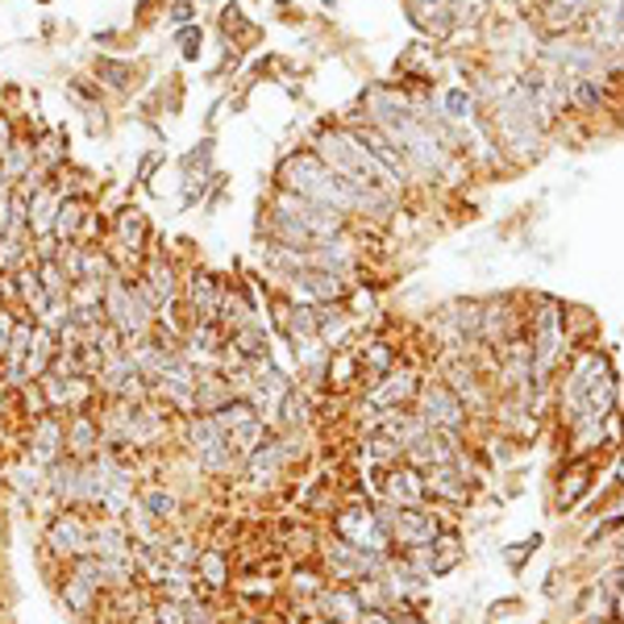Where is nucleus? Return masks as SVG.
Wrapping results in <instances>:
<instances>
[{
    "label": "nucleus",
    "instance_id": "1",
    "mask_svg": "<svg viewBox=\"0 0 624 624\" xmlns=\"http://www.w3.org/2000/svg\"><path fill=\"white\" fill-rule=\"evenodd\" d=\"M175 437L184 446L188 462L208 479H242V462L247 458L229 446V437L221 434V425L208 413H191L175 420Z\"/></svg>",
    "mask_w": 624,
    "mask_h": 624
},
{
    "label": "nucleus",
    "instance_id": "2",
    "mask_svg": "<svg viewBox=\"0 0 624 624\" xmlns=\"http://www.w3.org/2000/svg\"><path fill=\"white\" fill-rule=\"evenodd\" d=\"M313 154L321 158L329 171H338L341 179H350V184H359V188H387V191H399L392 184V175L379 167L371 151L359 142V133L350 130V125H325L317 138H313Z\"/></svg>",
    "mask_w": 624,
    "mask_h": 624
},
{
    "label": "nucleus",
    "instance_id": "3",
    "mask_svg": "<svg viewBox=\"0 0 624 624\" xmlns=\"http://www.w3.org/2000/svg\"><path fill=\"white\" fill-rule=\"evenodd\" d=\"M100 304H105V321L121 333L125 346L154 333L158 308H154V300L146 296V287L138 284V280H130V275H109V280H105V296H100Z\"/></svg>",
    "mask_w": 624,
    "mask_h": 624
},
{
    "label": "nucleus",
    "instance_id": "4",
    "mask_svg": "<svg viewBox=\"0 0 624 624\" xmlns=\"http://www.w3.org/2000/svg\"><path fill=\"white\" fill-rule=\"evenodd\" d=\"M317 562L329 583H362V579H383V570L392 562V554H375V549H359L341 537H329L317 549Z\"/></svg>",
    "mask_w": 624,
    "mask_h": 624
},
{
    "label": "nucleus",
    "instance_id": "5",
    "mask_svg": "<svg viewBox=\"0 0 624 624\" xmlns=\"http://www.w3.org/2000/svg\"><path fill=\"white\" fill-rule=\"evenodd\" d=\"M42 546L58 567L76 562L79 554H92V516L84 508H55L42 525Z\"/></svg>",
    "mask_w": 624,
    "mask_h": 624
},
{
    "label": "nucleus",
    "instance_id": "6",
    "mask_svg": "<svg viewBox=\"0 0 624 624\" xmlns=\"http://www.w3.org/2000/svg\"><path fill=\"white\" fill-rule=\"evenodd\" d=\"M420 383H425V379H420V371H416V366H399V362H396L387 375H379L375 383L366 387L359 413H366V425H371L379 413H392V408H413Z\"/></svg>",
    "mask_w": 624,
    "mask_h": 624
},
{
    "label": "nucleus",
    "instance_id": "7",
    "mask_svg": "<svg viewBox=\"0 0 624 624\" xmlns=\"http://www.w3.org/2000/svg\"><path fill=\"white\" fill-rule=\"evenodd\" d=\"M416 413H420V420L429 425V429H437V434H467V425H471V413H467V404L441 383V379H425L420 383V392H416Z\"/></svg>",
    "mask_w": 624,
    "mask_h": 624
},
{
    "label": "nucleus",
    "instance_id": "8",
    "mask_svg": "<svg viewBox=\"0 0 624 624\" xmlns=\"http://www.w3.org/2000/svg\"><path fill=\"white\" fill-rule=\"evenodd\" d=\"M329 529H333V537H341V541H350V546H359V549L396 554L392 533L375 521V508H371V504H338L333 516H329Z\"/></svg>",
    "mask_w": 624,
    "mask_h": 624
},
{
    "label": "nucleus",
    "instance_id": "9",
    "mask_svg": "<svg viewBox=\"0 0 624 624\" xmlns=\"http://www.w3.org/2000/svg\"><path fill=\"white\" fill-rule=\"evenodd\" d=\"M133 280L146 287V296L154 300V308H167V304L179 300V287H184V266L175 263L167 250L158 247V238H154L151 254H146V263L138 266V275H133Z\"/></svg>",
    "mask_w": 624,
    "mask_h": 624
},
{
    "label": "nucleus",
    "instance_id": "10",
    "mask_svg": "<svg viewBox=\"0 0 624 624\" xmlns=\"http://www.w3.org/2000/svg\"><path fill=\"white\" fill-rule=\"evenodd\" d=\"M325 175H329V167L313 154V146H300V151L284 154V158L275 163V188L313 200V196L321 191Z\"/></svg>",
    "mask_w": 624,
    "mask_h": 624
},
{
    "label": "nucleus",
    "instance_id": "11",
    "mask_svg": "<svg viewBox=\"0 0 624 624\" xmlns=\"http://www.w3.org/2000/svg\"><path fill=\"white\" fill-rule=\"evenodd\" d=\"M425 492L434 504H455V508H467L474 495V479H471V458L467 450L455 458V462H441V467H429L425 471Z\"/></svg>",
    "mask_w": 624,
    "mask_h": 624
},
{
    "label": "nucleus",
    "instance_id": "12",
    "mask_svg": "<svg viewBox=\"0 0 624 624\" xmlns=\"http://www.w3.org/2000/svg\"><path fill=\"white\" fill-rule=\"evenodd\" d=\"M221 287H226V275H212V271H205V266H191V271H184L179 304H184L188 321H217Z\"/></svg>",
    "mask_w": 624,
    "mask_h": 624
},
{
    "label": "nucleus",
    "instance_id": "13",
    "mask_svg": "<svg viewBox=\"0 0 624 624\" xmlns=\"http://www.w3.org/2000/svg\"><path fill=\"white\" fill-rule=\"evenodd\" d=\"M21 455L30 458V462H39V467H55L58 458L67 455V416L42 413L39 420H30Z\"/></svg>",
    "mask_w": 624,
    "mask_h": 624
},
{
    "label": "nucleus",
    "instance_id": "14",
    "mask_svg": "<svg viewBox=\"0 0 624 624\" xmlns=\"http://www.w3.org/2000/svg\"><path fill=\"white\" fill-rule=\"evenodd\" d=\"M446 529V521L434 512V504H420V508H399L396 525H392V546L416 549V546H434L437 533Z\"/></svg>",
    "mask_w": 624,
    "mask_h": 624
},
{
    "label": "nucleus",
    "instance_id": "15",
    "mask_svg": "<svg viewBox=\"0 0 624 624\" xmlns=\"http://www.w3.org/2000/svg\"><path fill=\"white\" fill-rule=\"evenodd\" d=\"M379 500L396 504V508H420L429 504V492H425V474L408 467V462H396L383 471V483H379Z\"/></svg>",
    "mask_w": 624,
    "mask_h": 624
},
{
    "label": "nucleus",
    "instance_id": "16",
    "mask_svg": "<svg viewBox=\"0 0 624 624\" xmlns=\"http://www.w3.org/2000/svg\"><path fill=\"white\" fill-rule=\"evenodd\" d=\"M284 474H287V458L284 446H280V434L266 437L263 446L254 455H247V462H242V479H250V488H259V492L275 488Z\"/></svg>",
    "mask_w": 624,
    "mask_h": 624
},
{
    "label": "nucleus",
    "instance_id": "17",
    "mask_svg": "<svg viewBox=\"0 0 624 624\" xmlns=\"http://www.w3.org/2000/svg\"><path fill=\"white\" fill-rule=\"evenodd\" d=\"M105 450V434H100V413L96 408H76L67 413V458H96Z\"/></svg>",
    "mask_w": 624,
    "mask_h": 624
},
{
    "label": "nucleus",
    "instance_id": "18",
    "mask_svg": "<svg viewBox=\"0 0 624 624\" xmlns=\"http://www.w3.org/2000/svg\"><path fill=\"white\" fill-rule=\"evenodd\" d=\"M313 604H317V616H321V621H333V624H359L362 612H366L359 591L350 583H325Z\"/></svg>",
    "mask_w": 624,
    "mask_h": 624
},
{
    "label": "nucleus",
    "instance_id": "19",
    "mask_svg": "<svg viewBox=\"0 0 624 624\" xmlns=\"http://www.w3.org/2000/svg\"><path fill=\"white\" fill-rule=\"evenodd\" d=\"M138 504L151 512L158 525H167V529H179V516H184V495L175 492L171 483H158V479H142V483H138Z\"/></svg>",
    "mask_w": 624,
    "mask_h": 624
},
{
    "label": "nucleus",
    "instance_id": "20",
    "mask_svg": "<svg viewBox=\"0 0 624 624\" xmlns=\"http://www.w3.org/2000/svg\"><path fill=\"white\" fill-rule=\"evenodd\" d=\"M546 58L554 67L574 72V76H600L604 72V51L595 42H549Z\"/></svg>",
    "mask_w": 624,
    "mask_h": 624
},
{
    "label": "nucleus",
    "instance_id": "21",
    "mask_svg": "<svg viewBox=\"0 0 624 624\" xmlns=\"http://www.w3.org/2000/svg\"><path fill=\"white\" fill-rule=\"evenodd\" d=\"M521 333V317L512 313V300H488L479 313V346L500 350L504 341H512Z\"/></svg>",
    "mask_w": 624,
    "mask_h": 624
},
{
    "label": "nucleus",
    "instance_id": "22",
    "mask_svg": "<svg viewBox=\"0 0 624 624\" xmlns=\"http://www.w3.org/2000/svg\"><path fill=\"white\" fill-rule=\"evenodd\" d=\"M259 321V304L250 296L247 284H238V280H226L221 287V304H217V325L226 329V338L233 329H242V325Z\"/></svg>",
    "mask_w": 624,
    "mask_h": 624
},
{
    "label": "nucleus",
    "instance_id": "23",
    "mask_svg": "<svg viewBox=\"0 0 624 624\" xmlns=\"http://www.w3.org/2000/svg\"><path fill=\"white\" fill-rule=\"evenodd\" d=\"M196 583L205 587L208 595H221L233 587V554L226 546H200V558H196Z\"/></svg>",
    "mask_w": 624,
    "mask_h": 624
},
{
    "label": "nucleus",
    "instance_id": "24",
    "mask_svg": "<svg viewBox=\"0 0 624 624\" xmlns=\"http://www.w3.org/2000/svg\"><path fill=\"white\" fill-rule=\"evenodd\" d=\"M413 25L425 30L434 42H446L455 34V0H408Z\"/></svg>",
    "mask_w": 624,
    "mask_h": 624
},
{
    "label": "nucleus",
    "instance_id": "25",
    "mask_svg": "<svg viewBox=\"0 0 624 624\" xmlns=\"http://www.w3.org/2000/svg\"><path fill=\"white\" fill-rule=\"evenodd\" d=\"M46 500L55 508H79V462L76 458H58L55 467H46Z\"/></svg>",
    "mask_w": 624,
    "mask_h": 624
},
{
    "label": "nucleus",
    "instance_id": "26",
    "mask_svg": "<svg viewBox=\"0 0 624 624\" xmlns=\"http://www.w3.org/2000/svg\"><path fill=\"white\" fill-rule=\"evenodd\" d=\"M92 554L96 558H130L133 537H130V529H125V521L92 516Z\"/></svg>",
    "mask_w": 624,
    "mask_h": 624
},
{
    "label": "nucleus",
    "instance_id": "27",
    "mask_svg": "<svg viewBox=\"0 0 624 624\" xmlns=\"http://www.w3.org/2000/svg\"><path fill=\"white\" fill-rule=\"evenodd\" d=\"M92 79L105 88V92L125 96V92H133V84H138V63L117 58V55H96L92 58Z\"/></svg>",
    "mask_w": 624,
    "mask_h": 624
},
{
    "label": "nucleus",
    "instance_id": "28",
    "mask_svg": "<svg viewBox=\"0 0 624 624\" xmlns=\"http://www.w3.org/2000/svg\"><path fill=\"white\" fill-rule=\"evenodd\" d=\"M229 346L242 354V362H263V359H271L275 350H271V329H266V321L259 317V321H250V325H242V329H233L229 333Z\"/></svg>",
    "mask_w": 624,
    "mask_h": 624
},
{
    "label": "nucleus",
    "instance_id": "29",
    "mask_svg": "<svg viewBox=\"0 0 624 624\" xmlns=\"http://www.w3.org/2000/svg\"><path fill=\"white\" fill-rule=\"evenodd\" d=\"M96 208L92 196H63L58 200V212H55V238L67 247V242H76L84 221H88V212Z\"/></svg>",
    "mask_w": 624,
    "mask_h": 624
},
{
    "label": "nucleus",
    "instance_id": "30",
    "mask_svg": "<svg viewBox=\"0 0 624 624\" xmlns=\"http://www.w3.org/2000/svg\"><path fill=\"white\" fill-rule=\"evenodd\" d=\"M58 200H63V191H58L55 184H42L34 196H25V205H30V233H34V238H46V233H55Z\"/></svg>",
    "mask_w": 624,
    "mask_h": 624
},
{
    "label": "nucleus",
    "instance_id": "31",
    "mask_svg": "<svg viewBox=\"0 0 624 624\" xmlns=\"http://www.w3.org/2000/svg\"><path fill=\"white\" fill-rule=\"evenodd\" d=\"M58 600H63V607H67V612H72L76 621H88L96 607H100V600H105V595H100L96 587L79 583L76 574H67V570H63V583H58Z\"/></svg>",
    "mask_w": 624,
    "mask_h": 624
},
{
    "label": "nucleus",
    "instance_id": "32",
    "mask_svg": "<svg viewBox=\"0 0 624 624\" xmlns=\"http://www.w3.org/2000/svg\"><path fill=\"white\" fill-rule=\"evenodd\" d=\"M58 354V338L51 329H34V341H30V350H25V362H21V371H25V383H39L46 371H51V362Z\"/></svg>",
    "mask_w": 624,
    "mask_h": 624
},
{
    "label": "nucleus",
    "instance_id": "33",
    "mask_svg": "<svg viewBox=\"0 0 624 624\" xmlns=\"http://www.w3.org/2000/svg\"><path fill=\"white\" fill-rule=\"evenodd\" d=\"M34 163H39L46 175H58V171L72 163V151H67V133L63 130H42L34 138Z\"/></svg>",
    "mask_w": 624,
    "mask_h": 624
},
{
    "label": "nucleus",
    "instance_id": "34",
    "mask_svg": "<svg viewBox=\"0 0 624 624\" xmlns=\"http://www.w3.org/2000/svg\"><path fill=\"white\" fill-rule=\"evenodd\" d=\"M233 399V387L221 371H196V413H217Z\"/></svg>",
    "mask_w": 624,
    "mask_h": 624
},
{
    "label": "nucleus",
    "instance_id": "35",
    "mask_svg": "<svg viewBox=\"0 0 624 624\" xmlns=\"http://www.w3.org/2000/svg\"><path fill=\"white\" fill-rule=\"evenodd\" d=\"M313 425V392L308 387H292L280 404V416H275V429H308Z\"/></svg>",
    "mask_w": 624,
    "mask_h": 624
},
{
    "label": "nucleus",
    "instance_id": "36",
    "mask_svg": "<svg viewBox=\"0 0 624 624\" xmlns=\"http://www.w3.org/2000/svg\"><path fill=\"white\" fill-rule=\"evenodd\" d=\"M9 488L21 495V500H39V495H46V467H39V462H30V458L21 455L13 467H9Z\"/></svg>",
    "mask_w": 624,
    "mask_h": 624
},
{
    "label": "nucleus",
    "instance_id": "37",
    "mask_svg": "<svg viewBox=\"0 0 624 624\" xmlns=\"http://www.w3.org/2000/svg\"><path fill=\"white\" fill-rule=\"evenodd\" d=\"M0 171L13 179V188L34 171V138H30V133H18V138L9 142V151L0 154Z\"/></svg>",
    "mask_w": 624,
    "mask_h": 624
},
{
    "label": "nucleus",
    "instance_id": "38",
    "mask_svg": "<svg viewBox=\"0 0 624 624\" xmlns=\"http://www.w3.org/2000/svg\"><path fill=\"white\" fill-rule=\"evenodd\" d=\"M434 579H446V574H455L462 567V558H467V546H462V537L455 529H441L437 533L434 546Z\"/></svg>",
    "mask_w": 624,
    "mask_h": 624
},
{
    "label": "nucleus",
    "instance_id": "39",
    "mask_svg": "<svg viewBox=\"0 0 624 624\" xmlns=\"http://www.w3.org/2000/svg\"><path fill=\"white\" fill-rule=\"evenodd\" d=\"M362 462H366L371 471H387V467L404 462V450H399L392 437H383V434H375V429H366V437H362Z\"/></svg>",
    "mask_w": 624,
    "mask_h": 624
},
{
    "label": "nucleus",
    "instance_id": "40",
    "mask_svg": "<svg viewBox=\"0 0 624 624\" xmlns=\"http://www.w3.org/2000/svg\"><path fill=\"white\" fill-rule=\"evenodd\" d=\"M359 366H362V375H371V383H375L379 375H387L392 366H396V346L392 341H366V350H359Z\"/></svg>",
    "mask_w": 624,
    "mask_h": 624
},
{
    "label": "nucleus",
    "instance_id": "41",
    "mask_svg": "<svg viewBox=\"0 0 624 624\" xmlns=\"http://www.w3.org/2000/svg\"><path fill=\"white\" fill-rule=\"evenodd\" d=\"M437 105H441V117L455 121V125H474V121H479V117H474L479 113V105H474V96L467 92V88H450Z\"/></svg>",
    "mask_w": 624,
    "mask_h": 624
},
{
    "label": "nucleus",
    "instance_id": "42",
    "mask_svg": "<svg viewBox=\"0 0 624 624\" xmlns=\"http://www.w3.org/2000/svg\"><path fill=\"white\" fill-rule=\"evenodd\" d=\"M67 96L76 100L84 113H96V109L105 105V88H100L92 76H72V79H67Z\"/></svg>",
    "mask_w": 624,
    "mask_h": 624
},
{
    "label": "nucleus",
    "instance_id": "43",
    "mask_svg": "<svg viewBox=\"0 0 624 624\" xmlns=\"http://www.w3.org/2000/svg\"><path fill=\"white\" fill-rule=\"evenodd\" d=\"M329 583L317 567H296L292 570V579H287V591H292V600H317V591Z\"/></svg>",
    "mask_w": 624,
    "mask_h": 624
},
{
    "label": "nucleus",
    "instance_id": "44",
    "mask_svg": "<svg viewBox=\"0 0 624 624\" xmlns=\"http://www.w3.org/2000/svg\"><path fill=\"white\" fill-rule=\"evenodd\" d=\"M196 558H200V546L191 541L188 533L184 529H171V537H167V562L171 567H196Z\"/></svg>",
    "mask_w": 624,
    "mask_h": 624
},
{
    "label": "nucleus",
    "instance_id": "45",
    "mask_svg": "<svg viewBox=\"0 0 624 624\" xmlns=\"http://www.w3.org/2000/svg\"><path fill=\"white\" fill-rule=\"evenodd\" d=\"M570 100L579 105V109H600L604 105V79L600 76H574V88H570Z\"/></svg>",
    "mask_w": 624,
    "mask_h": 624
},
{
    "label": "nucleus",
    "instance_id": "46",
    "mask_svg": "<svg viewBox=\"0 0 624 624\" xmlns=\"http://www.w3.org/2000/svg\"><path fill=\"white\" fill-rule=\"evenodd\" d=\"M612 604H616L612 591H604L600 583H587L583 600H579V612H583V621H595V616H612Z\"/></svg>",
    "mask_w": 624,
    "mask_h": 624
},
{
    "label": "nucleus",
    "instance_id": "47",
    "mask_svg": "<svg viewBox=\"0 0 624 624\" xmlns=\"http://www.w3.org/2000/svg\"><path fill=\"white\" fill-rule=\"evenodd\" d=\"M39 280H42V292H46V300H67V292H72V280H67V271L58 263H39Z\"/></svg>",
    "mask_w": 624,
    "mask_h": 624
},
{
    "label": "nucleus",
    "instance_id": "48",
    "mask_svg": "<svg viewBox=\"0 0 624 624\" xmlns=\"http://www.w3.org/2000/svg\"><path fill=\"white\" fill-rule=\"evenodd\" d=\"M587 462H574L567 474H562V488H558V504L562 508H574V500H579V492H587Z\"/></svg>",
    "mask_w": 624,
    "mask_h": 624
},
{
    "label": "nucleus",
    "instance_id": "49",
    "mask_svg": "<svg viewBox=\"0 0 624 624\" xmlns=\"http://www.w3.org/2000/svg\"><path fill=\"white\" fill-rule=\"evenodd\" d=\"M175 46H179L184 63H196L200 51H205V30H200V25H179V30H175Z\"/></svg>",
    "mask_w": 624,
    "mask_h": 624
},
{
    "label": "nucleus",
    "instance_id": "50",
    "mask_svg": "<svg viewBox=\"0 0 624 624\" xmlns=\"http://www.w3.org/2000/svg\"><path fill=\"white\" fill-rule=\"evenodd\" d=\"M146 616H151V624H184V604H179V600H167V595H158V600H151Z\"/></svg>",
    "mask_w": 624,
    "mask_h": 624
},
{
    "label": "nucleus",
    "instance_id": "51",
    "mask_svg": "<svg viewBox=\"0 0 624 624\" xmlns=\"http://www.w3.org/2000/svg\"><path fill=\"white\" fill-rule=\"evenodd\" d=\"M483 18H488V0H455V30L479 25Z\"/></svg>",
    "mask_w": 624,
    "mask_h": 624
},
{
    "label": "nucleus",
    "instance_id": "52",
    "mask_svg": "<svg viewBox=\"0 0 624 624\" xmlns=\"http://www.w3.org/2000/svg\"><path fill=\"white\" fill-rule=\"evenodd\" d=\"M196 0H167V18H171V25L179 30V25H196Z\"/></svg>",
    "mask_w": 624,
    "mask_h": 624
},
{
    "label": "nucleus",
    "instance_id": "53",
    "mask_svg": "<svg viewBox=\"0 0 624 624\" xmlns=\"http://www.w3.org/2000/svg\"><path fill=\"white\" fill-rule=\"evenodd\" d=\"M238 30H250V25H247V18H242V9L229 0L226 9H221V34H226V39H233Z\"/></svg>",
    "mask_w": 624,
    "mask_h": 624
},
{
    "label": "nucleus",
    "instance_id": "54",
    "mask_svg": "<svg viewBox=\"0 0 624 624\" xmlns=\"http://www.w3.org/2000/svg\"><path fill=\"white\" fill-rule=\"evenodd\" d=\"M158 163H167V151H151L142 154V163H138V184H151V175Z\"/></svg>",
    "mask_w": 624,
    "mask_h": 624
},
{
    "label": "nucleus",
    "instance_id": "55",
    "mask_svg": "<svg viewBox=\"0 0 624 624\" xmlns=\"http://www.w3.org/2000/svg\"><path fill=\"white\" fill-rule=\"evenodd\" d=\"M18 138V125H13V117L9 113H0V154L9 151V142Z\"/></svg>",
    "mask_w": 624,
    "mask_h": 624
},
{
    "label": "nucleus",
    "instance_id": "56",
    "mask_svg": "<svg viewBox=\"0 0 624 624\" xmlns=\"http://www.w3.org/2000/svg\"><path fill=\"white\" fill-rule=\"evenodd\" d=\"M392 616H396V624H429L420 607H392Z\"/></svg>",
    "mask_w": 624,
    "mask_h": 624
},
{
    "label": "nucleus",
    "instance_id": "57",
    "mask_svg": "<svg viewBox=\"0 0 624 624\" xmlns=\"http://www.w3.org/2000/svg\"><path fill=\"white\" fill-rule=\"evenodd\" d=\"M612 621L624 624V591H616V604H612Z\"/></svg>",
    "mask_w": 624,
    "mask_h": 624
},
{
    "label": "nucleus",
    "instance_id": "58",
    "mask_svg": "<svg viewBox=\"0 0 624 624\" xmlns=\"http://www.w3.org/2000/svg\"><path fill=\"white\" fill-rule=\"evenodd\" d=\"M607 13H612V21L624 30V0H616V9H607Z\"/></svg>",
    "mask_w": 624,
    "mask_h": 624
},
{
    "label": "nucleus",
    "instance_id": "59",
    "mask_svg": "<svg viewBox=\"0 0 624 624\" xmlns=\"http://www.w3.org/2000/svg\"><path fill=\"white\" fill-rule=\"evenodd\" d=\"M583 624H621V621H612V616H595V621H583Z\"/></svg>",
    "mask_w": 624,
    "mask_h": 624
},
{
    "label": "nucleus",
    "instance_id": "60",
    "mask_svg": "<svg viewBox=\"0 0 624 624\" xmlns=\"http://www.w3.org/2000/svg\"><path fill=\"white\" fill-rule=\"evenodd\" d=\"M616 562H624V537L616 541Z\"/></svg>",
    "mask_w": 624,
    "mask_h": 624
},
{
    "label": "nucleus",
    "instance_id": "61",
    "mask_svg": "<svg viewBox=\"0 0 624 624\" xmlns=\"http://www.w3.org/2000/svg\"><path fill=\"white\" fill-rule=\"evenodd\" d=\"M313 624H333V621H321V616H317V621H313Z\"/></svg>",
    "mask_w": 624,
    "mask_h": 624
},
{
    "label": "nucleus",
    "instance_id": "62",
    "mask_svg": "<svg viewBox=\"0 0 624 624\" xmlns=\"http://www.w3.org/2000/svg\"><path fill=\"white\" fill-rule=\"evenodd\" d=\"M621 483H624V462H621Z\"/></svg>",
    "mask_w": 624,
    "mask_h": 624
},
{
    "label": "nucleus",
    "instance_id": "63",
    "mask_svg": "<svg viewBox=\"0 0 624 624\" xmlns=\"http://www.w3.org/2000/svg\"><path fill=\"white\" fill-rule=\"evenodd\" d=\"M39 4H51V0H39Z\"/></svg>",
    "mask_w": 624,
    "mask_h": 624
},
{
    "label": "nucleus",
    "instance_id": "64",
    "mask_svg": "<svg viewBox=\"0 0 624 624\" xmlns=\"http://www.w3.org/2000/svg\"><path fill=\"white\" fill-rule=\"evenodd\" d=\"M271 624H284V621H271Z\"/></svg>",
    "mask_w": 624,
    "mask_h": 624
}]
</instances>
